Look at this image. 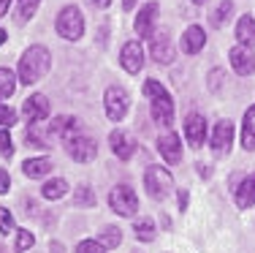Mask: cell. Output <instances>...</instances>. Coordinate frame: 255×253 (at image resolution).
I'll use <instances>...</instances> for the list:
<instances>
[{"mask_svg": "<svg viewBox=\"0 0 255 253\" xmlns=\"http://www.w3.org/2000/svg\"><path fill=\"white\" fill-rule=\"evenodd\" d=\"M136 3H138V0H123V8L125 11H133V8H136Z\"/></svg>", "mask_w": 255, "mask_h": 253, "instance_id": "41", "label": "cell"}, {"mask_svg": "<svg viewBox=\"0 0 255 253\" xmlns=\"http://www.w3.org/2000/svg\"><path fill=\"white\" fill-rule=\"evenodd\" d=\"M149 55H152V60H155V63H160V65H171V63H174L177 52H174V44H171V35H168V30H160V33L152 35Z\"/></svg>", "mask_w": 255, "mask_h": 253, "instance_id": "9", "label": "cell"}, {"mask_svg": "<svg viewBox=\"0 0 255 253\" xmlns=\"http://www.w3.org/2000/svg\"><path fill=\"white\" fill-rule=\"evenodd\" d=\"M49 112H52V106H49V98H46L44 93L27 95L25 104H22V114H25V120H27L30 125H35V123H41V120H46V117H49Z\"/></svg>", "mask_w": 255, "mask_h": 253, "instance_id": "8", "label": "cell"}, {"mask_svg": "<svg viewBox=\"0 0 255 253\" xmlns=\"http://www.w3.org/2000/svg\"><path fill=\"white\" fill-rule=\"evenodd\" d=\"M155 22H157V3H147L138 8L136 22H133V30H136L138 41L141 38H152L155 35Z\"/></svg>", "mask_w": 255, "mask_h": 253, "instance_id": "10", "label": "cell"}, {"mask_svg": "<svg viewBox=\"0 0 255 253\" xmlns=\"http://www.w3.org/2000/svg\"><path fill=\"white\" fill-rule=\"evenodd\" d=\"M11 0H0V16H5V11H8Z\"/></svg>", "mask_w": 255, "mask_h": 253, "instance_id": "42", "label": "cell"}, {"mask_svg": "<svg viewBox=\"0 0 255 253\" xmlns=\"http://www.w3.org/2000/svg\"><path fill=\"white\" fill-rule=\"evenodd\" d=\"M193 3H198V5H201V3H206V0H193Z\"/></svg>", "mask_w": 255, "mask_h": 253, "instance_id": "45", "label": "cell"}, {"mask_svg": "<svg viewBox=\"0 0 255 253\" xmlns=\"http://www.w3.org/2000/svg\"><path fill=\"white\" fill-rule=\"evenodd\" d=\"M8 188H11V177L5 169H0V194H8Z\"/></svg>", "mask_w": 255, "mask_h": 253, "instance_id": "37", "label": "cell"}, {"mask_svg": "<svg viewBox=\"0 0 255 253\" xmlns=\"http://www.w3.org/2000/svg\"><path fill=\"white\" fill-rule=\"evenodd\" d=\"M54 30H57L60 38L65 41H79L84 35V16L76 5H65L57 14V22H54Z\"/></svg>", "mask_w": 255, "mask_h": 253, "instance_id": "3", "label": "cell"}, {"mask_svg": "<svg viewBox=\"0 0 255 253\" xmlns=\"http://www.w3.org/2000/svg\"><path fill=\"white\" fill-rule=\"evenodd\" d=\"M128 106H130L128 90L120 87V84H109L106 93H103V109H106V117L112 120V123H120V120L128 114Z\"/></svg>", "mask_w": 255, "mask_h": 253, "instance_id": "5", "label": "cell"}, {"mask_svg": "<svg viewBox=\"0 0 255 253\" xmlns=\"http://www.w3.org/2000/svg\"><path fill=\"white\" fill-rule=\"evenodd\" d=\"M0 253H8V251H5V248H0Z\"/></svg>", "mask_w": 255, "mask_h": 253, "instance_id": "46", "label": "cell"}, {"mask_svg": "<svg viewBox=\"0 0 255 253\" xmlns=\"http://www.w3.org/2000/svg\"><path fill=\"white\" fill-rule=\"evenodd\" d=\"M231 14H234V0H220V3H217V8L212 11L209 22H212L215 27H223V25L231 19Z\"/></svg>", "mask_w": 255, "mask_h": 253, "instance_id": "25", "label": "cell"}, {"mask_svg": "<svg viewBox=\"0 0 255 253\" xmlns=\"http://www.w3.org/2000/svg\"><path fill=\"white\" fill-rule=\"evenodd\" d=\"M0 232H3V234L16 232V229H14V215H11L8 207H3V204H0Z\"/></svg>", "mask_w": 255, "mask_h": 253, "instance_id": "34", "label": "cell"}, {"mask_svg": "<svg viewBox=\"0 0 255 253\" xmlns=\"http://www.w3.org/2000/svg\"><path fill=\"white\" fill-rule=\"evenodd\" d=\"M76 131H79V120L71 117V114H60V117H54L52 123H49V134L52 136H60V139H65V142L74 139Z\"/></svg>", "mask_w": 255, "mask_h": 253, "instance_id": "18", "label": "cell"}, {"mask_svg": "<svg viewBox=\"0 0 255 253\" xmlns=\"http://www.w3.org/2000/svg\"><path fill=\"white\" fill-rule=\"evenodd\" d=\"M228 60H231V65H234V71L239 76H250L255 71V55H253L250 46H245V44H236L234 49L228 52Z\"/></svg>", "mask_w": 255, "mask_h": 253, "instance_id": "12", "label": "cell"}, {"mask_svg": "<svg viewBox=\"0 0 255 253\" xmlns=\"http://www.w3.org/2000/svg\"><path fill=\"white\" fill-rule=\"evenodd\" d=\"M25 142H27V147H38V150H46V147H52L49 142L41 136V131H38V123L35 125H30L27 128V134H25Z\"/></svg>", "mask_w": 255, "mask_h": 253, "instance_id": "30", "label": "cell"}, {"mask_svg": "<svg viewBox=\"0 0 255 253\" xmlns=\"http://www.w3.org/2000/svg\"><path fill=\"white\" fill-rule=\"evenodd\" d=\"M206 46V33H204V27H198V25H190L182 33V52L185 55H198Z\"/></svg>", "mask_w": 255, "mask_h": 253, "instance_id": "17", "label": "cell"}, {"mask_svg": "<svg viewBox=\"0 0 255 253\" xmlns=\"http://www.w3.org/2000/svg\"><path fill=\"white\" fill-rule=\"evenodd\" d=\"M144 188H147V194L152 196L155 202H163L174 188L171 172L163 169V166H147V172H144Z\"/></svg>", "mask_w": 255, "mask_h": 253, "instance_id": "4", "label": "cell"}, {"mask_svg": "<svg viewBox=\"0 0 255 253\" xmlns=\"http://www.w3.org/2000/svg\"><path fill=\"white\" fill-rule=\"evenodd\" d=\"M90 5H93V8H109V5H112V0H87Z\"/></svg>", "mask_w": 255, "mask_h": 253, "instance_id": "39", "label": "cell"}, {"mask_svg": "<svg viewBox=\"0 0 255 253\" xmlns=\"http://www.w3.org/2000/svg\"><path fill=\"white\" fill-rule=\"evenodd\" d=\"M35 245V237L33 232H27V229H16V243H14V251L16 253H25Z\"/></svg>", "mask_w": 255, "mask_h": 253, "instance_id": "31", "label": "cell"}, {"mask_svg": "<svg viewBox=\"0 0 255 253\" xmlns=\"http://www.w3.org/2000/svg\"><path fill=\"white\" fill-rule=\"evenodd\" d=\"M220 84H223V71L215 68L209 74V90H215V93H217V90H220Z\"/></svg>", "mask_w": 255, "mask_h": 253, "instance_id": "36", "label": "cell"}, {"mask_svg": "<svg viewBox=\"0 0 255 253\" xmlns=\"http://www.w3.org/2000/svg\"><path fill=\"white\" fill-rule=\"evenodd\" d=\"M76 253H106V248L101 245V240H82L76 245Z\"/></svg>", "mask_w": 255, "mask_h": 253, "instance_id": "32", "label": "cell"}, {"mask_svg": "<svg viewBox=\"0 0 255 253\" xmlns=\"http://www.w3.org/2000/svg\"><path fill=\"white\" fill-rule=\"evenodd\" d=\"M65 153H68L76 164H90V161H95V155H98V144L90 139V136H74V139L65 142Z\"/></svg>", "mask_w": 255, "mask_h": 253, "instance_id": "7", "label": "cell"}, {"mask_svg": "<svg viewBox=\"0 0 255 253\" xmlns=\"http://www.w3.org/2000/svg\"><path fill=\"white\" fill-rule=\"evenodd\" d=\"M157 153L163 155V161H166L168 166H177L182 161V139L174 131H168V134L160 136V142H157Z\"/></svg>", "mask_w": 255, "mask_h": 253, "instance_id": "14", "label": "cell"}, {"mask_svg": "<svg viewBox=\"0 0 255 253\" xmlns=\"http://www.w3.org/2000/svg\"><path fill=\"white\" fill-rule=\"evenodd\" d=\"M236 204L242 210H250L255 204V174H250V177H245L239 183V188H236Z\"/></svg>", "mask_w": 255, "mask_h": 253, "instance_id": "20", "label": "cell"}, {"mask_svg": "<svg viewBox=\"0 0 255 253\" xmlns=\"http://www.w3.org/2000/svg\"><path fill=\"white\" fill-rule=\"evenodd\" d=\"M52 68V52L41 44H33L25 49V55L19 57V82L22 84H35L41 82Z\"/></svg>", "mask_w": 255, "mask_h": 253, "instance_id": "1", "label": "cell"}, {"mask_svg": "<svg viewBox=\"0 0 255 253\" xmlns=\"http://www.w3.org/2000/svg\"><path fill=\"white\" fill-rule=\"evenodd\" d=\"M177 202H179V210H187V202H190L187 191H179V194H177Z\"/></svg>", "mask_w": 255, "mask_h": 253, "instance_id": "38", "label": "cell"}, {"mask_svg": "<svg viewBox=\"0 0 255 253\" xmlns=\"http://www.w3.org/2000/svg\"><path fill=\"white\" fill-rule=\"evenodd\" d=\"M109 142H112V153L117 155L120 161H130L133 153H136V142H133L125 131H112V134H109Z\"/></svg>", "mask_w": 255, "mask_h": 253, "instance_id": "16", "label": "cell"}, {"mask_svg": "<svg viewBox=\"0 0 255 253\" xmlns=\"http://www.w3.org/2000/svg\"><path fill=\"white\" fill-rule=\"evenodd\" d=\"M68 194V183H65L63 177H54V180H46L44 188H41V196L49 199V202H57V199H63Z\"/></svg>", "mask_w": 255, "mask_h": 253, "instance_id": "23", "label": "cell"}, {"mask_svg": "<svg viewBox=\"0 0 255 253\" xmlns=\"http://www.w3.org/2000/svg\"><path fill=\"white\" fill-rule=\"evenodd\" d=\"M16 82H19V76H14L11 68H0V101H5V98L14 95Z\"/></svg>", "mask_w": 255, "mask_h": 253, "instance_id": "24", "label": "cell"}, {"mask_svg": "<svg viewBox=\"0 0 255 253\" xmlns=\"http://www.w3.org/2000/svg\"><path fill=\"white\" fill-rule=\"evenodd\" d=\"M109 204H112V210L117 215L130 218V215H136V210H138V196H136V191H133L130 185H114L112 194H109Z\"/></svg>", "mask_w": 255, "mask_h": 253, "instance_id": "6", "label": "cell"}, {"mask_svg": "<svg viewBox=\"0 0 255 253\" xmlns=\"http://www.w3.org/2000/svg\"><path fill=\"white\" fill-rule=\"evenodd\" d=\"M234 144V123L231 120H220L215 125V134H212V150L215 155H226Z\"/></svg>", "mask_w": 255, "mask_h": 253, "instance_id": "15", "label": "cell"}, {"mask_svg": "<svg viewBox=\"0 0 255 253\" xmlns=\"http://www.w3.org/2000/svg\"><path fill=\"white\" fill-rule=\"evenodd\" d=\"M185 139L190 147H204V139H206V120H204V114H187V120H185Z\"/></svg>", "mask_w": 255, "mask_h": 253, "instance_id": "13", "label": "cell"}, {"mask_svg": "<svg viewBox=\"0 0 255 253\" xmlns=\"http://www.w3.org/2000/svg\"><path fill=\"white\" fill-rule=\"evenodd\" d=\"M242 147L247 153L255 150V104L245 112V120H242Z\"/></svg>", "mask_w": 255, "mask_h": 253, "instance_id": "19", "label": "cell"}, {"mask_svg": "<svg viewBox=\"0 0 255 253\" xmlns=\"http://www.w3.org/2000/svg\"><path fill=\"white\" fill-rule=\"evenodd\" d=\"M38 3L41 0H19V3H16V22L25 25L27 19H33V14L38 11Z\"/></svg>", "mask_w": 255, "mask_h": 253, "instance_id": "28", "label": "cell"}, {"mask_svg": "<svg viewBox=\"0 0 255 253\" xmlns=\"http://www.w3.org/2000/svg\"><path fill=\"white\" fill-rule=\"evenodd\" d=\"M5 38H8V33H5V30H3V27H0V44H3V41H5Z\"/></svg>", "mask_w": 255, "mask_h": 253, "instance_id": "44", "label": "cell"}, {"mask_svg": "<svg viewBox=\"0 0 255 253\" xmlns=\"http://www.w3.org/2000/svg\"><path fill=\"white\" fill-rule=\"evenodd\" d=\"M144 95L149 98L152 120L157 125H163V128H171L174 125V101H171V95H168V90L157 79H147L144 82Z\"/></svg>", "mask_w": 255, "mask_h": 253, "instance_id": "2", "label": "cell"}, {"mask_svg": "<svg viewBox=\"0 0 255 253\" xmlns=\"http://www.w3.org/2000/svg\"><path fill=\"white\" fill-rule=\"evenodd\" d=\"M120 65L128 71V74H138L144 68V49L141 41H128L120 49Z\"/></svg>", "mask_w": 255, "mask_h": 253, "instance_id": "11", "label": "cell"}, {"mask_svg": "<svg viewBox=\"0 0 255 253\" xmlns=\"http://www.w3.org/2000/svg\"><path fill=\"white\" fill-rule=\"evenodd\" d=\"M95 191L90 188V185H79L74 191V207H95Z\"/></svg>", "mask_w": 255, "mask_h": 253, "instance_id": "27", "label": "cell"}, {"mask_svg": "<svg viewBox=\"0 0 255 253\" xmlns=\"http://www.w3.org/2000/svg\"><path fill=\"white\" fill-rule=\"evenodd\" d=\"M22 172H25V177H30V180L46 177V174L52 172V158H27L25 164H22Z\"/></svg>", "mask_w": 255, "mask_h": 253, "instance_id": "21", "label": "cell"}, {"mask_svg": "<svg viewBox=\"0 0 255 253\" xmlns=\"http://www.w3.org/2000/svg\"><path fill=\"white\" fill-rule=\"evenodd\" d=\"M133 234H136V240H141V243H152V240L157 237L155 221H152V218H141V221L136 224V229H133Z\"/></svg>", "mask_w": 255, "mask_h": 253, "instance_id": "26", "label": "cell"}, {"mask_svg": "<svg viewBox=\"0 0 255 253\" xmlns=\"http://www.w3.org/2000/svg\"><path fill=\"white\" fill-rule=\"evenodd\" d=\"M198 174H201V177H209V174H212V169L206 166V164H198Z\"/></svg>", "mask_w": 255, "mask_h": 253, "instance_id": "40", "label": "cell"}, {"mask_svg": "<svg viewBox=\"0 0 255 253\" xmlns=\"http://www.w3.org/2000/svg\"><path fill=\"white\" fill-rule=\"evenodd\" d=\"M11 125H16V112L11 106L0 104V128H11Z\"/></svg>", "mask_w": 255, "mask_h": 253, "instance_id": "33", "label": "cell"}, {"mask_svg": "<svg viewBox=\"0 0 255 253\" xmlns=\"http://www.w3.org/2000/svg\"><path fill=\"white\" fill-rule=\"evenodd\" d=\"M49 251H54V253H63V245H60V243H52V245H49Z\"/></svg>", "mask_w": 255, "mask_h": 253, "instance_id": "43", "label": "cell"}, {"mask_svg": "<svg viewBox=\"0 0 255 253\" xmlns=\"http://www.w3.org/2000/svg\"><path fill=\"white\" fill-rule=\"evenodd\" d=\"M0 155H8V158L14 155V142H11L5 128H0Z\"/></svg>", "mask_w": 255, "mask_h": 253, "instance_id": "35", "label": "cell"}, {"mask_svg": "<svg viewBox=\"0 0 255 253\" xmlns=\"http://www.w3.org/2000/svg\"><path fill=\"white\" fill-rule=\"evenodd\" d=\"M236 38H239V44H245V46L255 44V19L250 14H245L239 22H236Z\"/></svg>", "mask_w": 255, "mask_h": 253, "instance_id": "22", "label": "cell"}, {"mask_svg": "<svg viewBox=\"0 0 255 253\" xmlns=\"http://www.w3.org/2000/svg\"><path fill=\"white\" fill-rule=\"evenodd\" d=\"M120 243H123V232H120L117 226H106L101 232V245L103 248H117Z\"/></svg>", "mask_w": 255, "mask_h": 253, "instance_id": "29", "label": "cell"}]
</instances>
